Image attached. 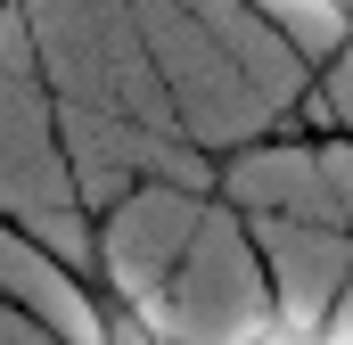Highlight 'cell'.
Wrapping results in <instances>:
<instances>
[{
	"label": "cell",
	"mask_w": 353,
	"mask_h": 345,
	"mask_svg": "<svg viewBox=\"0 0 353 345\" xmlns=\"http://www.w3.org/2000/svg\"><path fill=\"white\" fill-rule=\"evenodd\" d=\"M66 288H74V304H83V321H90V345H173V329L157 321V304L107 263V247L90 263H74Z\"/></svg>",
	"instance_id": "cell-1"
},
{
	"label": "cell",
	"mask_w": 353,
	"mask_h": 345,
	"mask_svg": "<svg viewBox=\"0 0 353 345\" xmlns=\"http://www.w3.org/2000/svg\"><path fill=\"white\" fill-rule=\"evenodd\" d=\"M230 345H337V304L296 313V304H279V296H271V304H263V313H255Z\"/></svg>",
	"instance_id": "cell-2"
},
{
	"label": "cell",
	"mask_w": 353,
	"mask_h": 345,
	"mask_svg": "<svg viewBox=\"0 0 353 345\" xmlns=\"http://www.w3.org/2000/svg\"><path fill=\"white\" fill-rule=\"evenodd\" d=\"M279 8H304V17H321V25H353V0H279Z\"/></svg>",
	"instance_id": "cell-3"
},
{
	"label": "cell",
	"mask_w": 353,
	"mask_h": 345,
	"mask_svg": "<svg viewBox=\"0 0 353 345\" xmlns=\"http://www.w3.org/2000/svg\"><path fill=\"white\" fill-rule=\"evenodd\" d=\"M337 345H353V329H345V337H337Z\"/></svg>",
	"instance_id": "cell-4"
}]
</instances>
